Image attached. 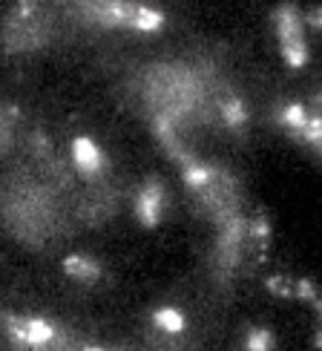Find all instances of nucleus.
<instances>
[{"label": "nucleus", "mask_w": 322, "mask_h": 351, "mask_svg": "<svg viewBox=\"0 0 322 351\" xmlns=\"http://www.w3.org/2000/svg\"><path fill=\"white\" fill-rule=\"evenodd\" d=\"M153 323H156L161 331H167V334H179V331H184L187 319H184V314H182L179 308H158V311L153 314Z\"/></svg>", "instance_id": "nucleus-8"}, {"label": "nucleus", "mask_w": 322, "mask_h": 351, "mask_svg": "<svg viewBox=\"0 0 322 351\" xmlns=\"http://www.w3.org/2000/svg\"><path fill=\"white\" fill-rule=\"evenodd\" d=\"M294 297L308 300L314 308H319V297H317V291H314V282H311V280H297V282H294Z\"/></svg>", "instance_id": "nucleus-14"}, {"label": "nucleus", "mask_w": 322, "mask_h": 351, "mask_svg": "<svg viewBox=\"0 0 322 351\" xmlns=\"http://www.w3.org/2000/svg\"><path fill=\"white\" fill-rule=\"evenodd\" d=\"M61 268L66 276H72V280H78V282H98L101 280V265L95 259L90 256H81V254H72L61 262Z\"/></svg>", "instance_id": "nucleus-6"}, {"label": "nucleus", "mask_w": 322, "mask_h": 351, "mask_svg": "<svg viewBox=\"0 0 322 351\" xmlns=\"http://www.w3.org/2000/svg\"><path fill=\"white\" fill-rule=\"evenodd\" d=\"M276 340L268 328H251L245 337V351H273Z\"/></svg>", "instance_id": "nucleus-9"}, {"label": "nucleus", "mask_w": 322, "mask_h": 351, "mask_svg": "<svg viewBox=\"0 0 322 351\" xmlns=\"http://www.w3.org/2000/svg\"><path fill=\"white\" fill-rule=\"evenodd\" d=\"M280 121H282L285 127H290V130H294V133L299 136L302 127H305V121H308V115H305V107H302V104H288V107L282 110V115H280Z\"/></svg>", "instance_id": "nucleus-11"}, {"label": "nucleus", "mask_w": 322, "mask_h": 351, "mask_svg": "<svg viewBox=\"0 0 322 351\" xmlns=\"http://www.w3.org/2000/svg\"><path fill=\"white\" fill-rule=\"evenodd\" d=\"M84 351H104V348H84Z\"/></svg>", "instance_id": "nucleus-18"}, {"label": "nucleus", "mask_w": 322, "mask_h": 351, "mask_svg": "<svg viewBox=\"0 0 322 351\" xmlns=\"http://www.w3.org/2000/svg\"><path fill=\"white\" fill-rule=\"evenodd\" d=\"M299 138H302V141H308L311 147H319V141H322V121H319V115H311V119L305 121Z\"/></svg>", "instance_id": "nucleus-12"}, {"label": "nucleus", "mask_w": 322, "mask_h": 351, "mask_svg": "<svg viewBox=\"0 0 322 351\" xmlns=\"http://www.w3.org/2000/svg\"><path fill=\"white\" fill-rule=\"evenodd\" d=\"M164 26V12H158L153 6H141L136 9V21H133V29L136 32H158Z\"/></svg>", "instance_id": "nucleus-7"}, {"label": "nucleus", "mask_w": 322, "mask_h": 351, "mask_svg": "<svg viewBox=\"0 0 322 351\" xmlns=\"http://www.w3.org/2000/svg\"><path fill=\"white\" fill-rule=\"evenodd\" d=\"M6 323V334L14 346H32V348H40L55 340V326L49 319L43 317H14V314H6L3 317Z\"/></svg>", "instance_id": "nucleus-2"}, {"label": "nucleus", "mask_w": 322, "mask_h": 351, "mask_svg": "<svg viewBox=\"0 0 322 351\" xmlns=\"http://www.w3.org/2000/svg\"><path fill=\"white\" fill-rule=\"evenodd\" d=\"M161 210H164V187L150 179L136 196V219L144 228H156L161 222Z\"/></svg>", "instance_id": "nucleus-4"}, {"label": "nucleus", "mask_w": 322, "mask_h": 351, "mask_svg": "<svg viewBox=\"0 0 322 351\" xmlns=\"http://www.w3.org/2000/svg\"><path fill=\"white\" fill-rule=\"evenodd\" d=\"M184 182H187V187H204L210 182V170L199 167V165H187L184 167Z\"/></svg>", "instance_id": "nucleus-13"}, {"label": "nucleus", "mask_w": 322, "mask_h": 351, "mask_svg": "<svg viewBox=\"0 0 322 351\" xmlns=\"http://www.w3.org/2000/svg\"><path fill=\"white\" fill-rule=\"evenodd\" d=\"M251 233H253L256 239H262V242H265V239L271 237V228H268V222H265V219H256V222H253V228H251Z\"/></svg>", "instance_id": "nucleus-16"}, {"label": "nucleus", "mask_w": 322, "mask_h": 351, "mask_svg": "<svg viewBox=\"0 0 322 351\" xmlns=\"http://www.w3.org/2000/svg\"><path fill=\"white\" fill-rule=\"evenodd\" d=\"M81 9L86 12V18H92L101 26L133 29L138 3H124V0H101V3H84Z\"/></svg>", "instance_id": "nucleus-3"}, {"label": "nucleus", "mask_w": 322, "mask_h": 351, "mask_svg": "<svg viewBox=\"0 0 322 351\" xmlns=\"http://www.w3.org/2000/svg\"><path fill=\"white\" fill-rule=\"evenodd\" d=\"M308 21H311V26H317V29H319V23H322V14H319V9H311Z\"/></svg>", "instance_id": "nucleus-17"}, {"label": "nucleus", "mask_w": 322, "mask_h": 351, "mask_svg": "<svg viewBox=\"0 0 322 351\" xmlns=\"http://www.w3.org/2000/svg\"><path fill=\"white\" fill-rule=\"evenodd\" d=\"M72 158H75V167L84 173V176H98L101 167H104V156H101L98 144L86 136H78L72 141Z\"/></svg>", "instance_id": "nucleus-5"}, {"label": "nucleus", "mask_w": 322, "mask_h": 351, "mask_svg": "<svg viewBox=\"0 0 322 351\" xmlns=\"http://www.w3.org/2000/svg\"><path fill=\"white\" fill-rule=\"evenodd\" d=\"M273 23H276V35H280V49H282L285 64L294 69H302L308 64V43H305L299 9L294 3H282L273 12Z\"/></svg>", "instance_id": "nucleus-1"}, {"label": "nucleus", "mask_w": 322, "mask_h": 351, "mask_svg": "<svg viewBox=\"0 0 322 351\" xmlns=\"http://www.w3.org/2000/svg\"><path fill=\"white\" fill-rule=\"evenodd\" d=\"M222 115H225V121H227V127H242L245 121H247V110H245V104H242V98H227L225 104H222Z\"/></svg>", "instance_id": "nucleus-10"}, {"label": "nucleus", "mask_w": 322, "mask_h": 351, "mask_svg": "<svg viewBox=\"0 0 322 351\" xmlns=\"http://www.w3.org/2000/svg\"><path fill=\"white\" fill-rule=\"evenodd\" d=\"M268 291H273L276 297H294V282H290L288 276H271Z\"/></svg>", "instance_id": "nucleus-15"}]
</instances>
